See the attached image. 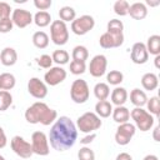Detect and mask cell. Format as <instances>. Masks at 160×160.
Instances as JSON below:
<instances>
[{"mask_svg":"<svg viewBox=\"0 0 160 160\" xmlns=\"http://www.w3.org/2000/svg\"><path fill=\"white\" fill-rule=\"evenodd\" d=\"M16 84V79L10 72H2L0 74V86L1 90H11Z\"/></svg>","mask_w":160,"mask_h":160,"instance_id":"obj_28","label":"cell"},{"mask_svg":"<svg viewBox=\"0 0 160 160\" xmlns=\"http://www.w3.org/2000/svg\"><path fill=\"white\" fill-rule=\"evenodd\" d=\"M94 95L95 98L100 100H106L110 96V88L106 82H98L94 86Z\"/></svg>","mask_w":160,"mask_h":160,"instance_id":"obj_25","label":"cell"},{"mask_svg":"<svg viewBox=\"0 0 160 160\" xmlns=\"http://www.w3.org/2000/svg\"><path fill=\"white\" fill-rule=\"evenodd\" d=\"M0 91H1V86H0Z\"/></svg>","mask_w":160,"mask_h":160,"instance_id":"obj_51","label":"cell"},{"mask_svg":"<svg viewBox=\"0 0 160 160\" xmlns=\"http://www.w3.org/2000/svg\"><path fill=\"white\" fill-rule=\"evenodd\" d=\"M141 85L145 90L152 91L159 86V78L154 72H146L141 78Z\"/></svg>","mask_w":160,"mask_h":160,"instance_id":"obj_21","label":"cell"},{"mask_svg":"<svg viewBox=\"0 0 160 160\" xmlns=\"http://www.w3.org/2000/svg\"><path fill=\"white\" fill-rule=\"evenodd\" d=\"M78 140L76 125L69 116H60L55 120L50 129L49 141L54 150L66 151L74 146Z\"/></svg>","mask_w":160,"mask_h":160,"instance_id":"obj_1","label":"cell"},{"mask_svg":"<svg viewBox=\"0 0 160 160\" xmlns=\"http://www.w3.org/2000/svg\"><path fill=\"white\" fill-rule=\"evenodd\" d=\"M128 15H130L134 20H142L148 15V8L144 2H134L129 6Z\"/></svg>","mask_w":160,"mask_h":160,"instance_id":"obj_18","label":"cell"},{"mask_svg":"<svg viewBox=\"0 0 160 160\" xmlns=\"http://www.w3.org/2000/svg\"><path fill=\"white\" fill-rule=\"evenodd\" d=\"M112 112V105L108 100H100L95 105V114L99 118H109Z\"/></svg>","mask_w":160,"mask_h":160,"instance_id":"obj_23","label":"cell"},{"mask_svg":"<svg viewBox=\"0 0 160 160\" xmlns=\"http://www.w3.org/2000/svg\"><path fill=\"white\" fill-rule=\"evenodd\" d=\"M59 18L61 21H64L65 24L68 21H74L76 19V11L74 10V8L71 6H62L60 10H59Z\"/></svg>","mask_w":160,"mask_h":160,"instance_id":"obj_29","label":"cell"},{"mask_svg":"<svg viewBox=\"0 0 160 160\" xmlns=\"http://www.w3.org/2000/svg\"><path fill=\"white\" fill-rule=\"evenodd\" d=\"M32 44L38 49H45L49 45V36L45 31H36L32 35Z\"/></svg>","mask_w":160,"mask_h":160,"instance_id":"obj_27","label":"cell"},{"mask_svg":"<svg viewBox=\"0 0 160 160\" xmlns=\"http://www.w3.org/2000/svg\"><path fill=\"white\" fill-rule=\"evenodd\" d=\"M12 21H11V18H8V19H1L0 20V32L2 34H6L9 31L12 30Z\"/></svg>","mask_w":160,"mask_h":160,"instance_id":"obj_40","label":"cell"},{"mask_svg":"<svg viewBox=\"0 0 160 160\" xmlns=\"http://www.w3.org/2000/svg\"><path fill=\"white\" fill-rule=\"evenodd\" d=\"M10 12H11V8L8 2L0 1V20L1 19H8L10 18Z\"/></svg>","mask_w":160,"mask_h":160,"instance_id":"obj_41","label":"cell"},{"mask_svg":"<svg viewBox=\"0 0 160 160\" xmlns=\"http://www.w3.org/2000/svg\"><path fill=\"white\" fill-rule=\"evenodd\" d=\"M99 44L104 49L119 48L124 44V34H111V32L106 31L100 36Z\"/></svg>","mask_w":160,"mask_h":160,"instance_id":"obj_14","label":"cell"},{"mask_svg":"<svg viewBox=\"0 0 160 160\" xmlns=\"http://www.w3.org/2000/svg\"><path fill=\"white\" fill-rule=\"evenodd\" d=\"M159 131H160V126H159V125H156V126L154 128V132H152V138H154V140H155V141H160Z\"/></svg>","mask_w":160,"mask_h":160,"instance_id":"obj_46","label":"cell"},{"mask_svg":"<svg viewBox=\"0 0 160 160\" xmlns=\"http://www.w3.org/2000/svg\"><path fill=\"white\" fill-rule=\"evenodd\" d=\"M130 4L126 0H118L114 2V12L119 16H125L128 15Z\"/></svg>","mask_w":160,"mask_h":160,"instance_id":"obj_36","label":"cell"},{"mask_svg":"<svg viewBox=\"0 0 160 160\" xmlns=\"http://www.w3.org/2000/svg\"><path fill=\"white\" fill-rule=\"evenodd\" d=\"M154 62H155V68H156V69H160V55H156V56H155Z\"/></svg>","mask_w":160,"mask_h":160,"instance_id":"obj_48","label":"cell"},{"mask_svg":"<svg viewBox=\"0 0 160 160\" xmlns=\"http://www.w3.org/2000/svg\"><path fill=\"white\" fill-rule=\"evenodd\" d=\"M18 61V52L14 48H4L0 52V62L5 66H12Z\"/></svg>","mask_w":160,"mask_h":160,"instance_id":"obj_17","label":"cell"},{"mask_svg":"<svg viewBox=\"0 0 160 160\" xmlns=\"http://www.w3.org/2000/svg\"><path fill=\"white\" fill-rule=\"evenodd\" d=\"M115 160H132V158H131V155L128 154V152H120V154L116 156Z\"/></svg>","mask_w":160,"mask_h":160,"instance_id":"obj_45","label":"cell"},{"mask_svg":"<svg viewBox=\"0 0 160 160\" xmlns=\"http://www.w3.org/2000/svg\"><path fill=\"white\" fill-rule=\"evenodd\" d=\"M112 119L115 122L118 124H124V122H128L129 119H130V111L126 106H116L115 109H112Z\"/></svg>","mask_w":160,"mask_h":160,"instance_id":"obj_22","label":"cell"},{"mask_svg":"<svg viewBox=\"0 0 160 160\" xmlns=\"http://www.w3.org/2000/svg\"><path fill=\"white\" fill-rule=\"evenodd\" d=\"M146 4H148V5H150V6H156V5H159V4H160V1H150V0H148V1H146Z\"/></svg>","mask_w":160,"mask_h":160,"instance_id":"obj_49","label":"cell"},{"mask_svg":"<svg viewBox=\"0 0 160 160\" xmlns=\"http://www.w3.org/2000/svg\"><path fill=\"white\" fill-rule=\"evenodd\" d=\"M71 56H72V60H76V61H86L88 58H89V51L88 49L84 46V45H76L74 49H72V52H71Z\"/></svg>","mask_w":160,"mask_h":160,"instance_id":"obj_30","label":"cell"},{"mask_svg":"<svg viewBox=\"0 0 160 160\" xmlns=\"http://www.w3.org/2000/svg\"><path fill=\"white\" fill-rule=\"evenodd\" d=\"M0 160H5V158H4L2 155H0Z\"/></svg>","mask_w":160,"mask_h":160,"instance_id":"obj_50","label":"cell"},{"mask_svg":"<svg viewBox=\"0 0 160 160\" xmlns=\"http://www.w3.org/2000/svg\"><path fill=\"white\" fill-rule=\"evenodd\" d=\"M106 31L111 34H122L124 31V24L119 19H111L106 25Z\"/></svg>","mask_w":160,"mask_h":160,"instance_id":"obj_33","label":"cell"},{"mask_svg":"<svg viewBox=\"0 0 160 160\" xmlns=\"http://www.w3.org/2000/svg\"><path fill=\"white\" fill-rule=\"evenodd\" d=\"M146 108H148V112H150L152 116H159L160 115V101H159V96H151L150 99H148L146 101Z\"/></svg>","mask_w":160,"mask_h":160,"instance_id":"obj_31","label":"cell"},{"mask_svg":"<svg viewBox=\"0 0 160 160\" xmlns=\"http://www.w3.org/2000/svg\"><path fill=\"white\" fill-rule=\"evenodd\" d=\"M8 144V139H6V135H5V131L4 129L0 126V149L5 148Z\"/></svg>","mask_w":160,"mask_h":160,"instance_id":"obj_44","label":"cell"},{"mask_svg":"<svg viewBox=\"0 0 160 160\" xmlns=\"http://www.w3.org/2000/svg\"><path fill=\"white\" fill-rule=\"evenodd\" d=\"M128 98H129V94H128L126 89L125 88H121V86H116L111 91V94H110L111 102L115 106H122L128 101Z\"/></svg>","mask_w":160,"mask_h":160,"instance_id":"obj_19","label":"cell"},{"mask_svg":"<svg viewBox=\"0 0 160 160\" xmlns=\"http://www.w3.org/2000/svg\"><path fill=\"white\" fill-rule=\"evenodd\" d=\"M10 145H11V149L12 151L22 158V159H29L34 152H32V149H31V144L29 141H26L22 136L20 135H15L12 136V139L10 140Z\"/></svg>","mask_w":160,"mask_h":160,"instance_id":"obj_10","label":"cell"},{"mask_svg":"<svg viewBox=\"0 0 160 160\" xmlns=\"http://www.w3.org/2000/svg\"><path fill=\"white\" fill-rule=\"evenodd\" d=\"M142 160H159V158H158L156 155H154V154H149V155H146Z\"/></svg>","mask_w":160,"mask_h":160,"instance_id":"obj_47","label":"cell"},{"mask_svg":"<svg viewBox=\"0 0 160 160\" xmlns=\"http://www.w3.org/2000/svg\"><path fill=\"white\" fill-rule=\"evenodd\" d=\"M51 4H52L51 0H34L35 8L39 9L40 11H46L51 6Z\"/></svg>","mask_w":160,"mask_h":160,"instance_id":"obj_42","label":"cell"},{"mask_svg":"<svg viewBox=\"0 0 160 160\" xmlns=\"http://www.w3.org/2000/svg\"><path fill=\"white\" fill-rule=\"evenodd\" d=\"M136 132V128L134 124L131 122H124V124H119L118 129H116V132H115V141L116 144L121 145V146H125L128 145L132 136L135 135Z\"/></svg>","mask_w":160,"mask_h":160,"instance_id":"obj_8","label":"cell"},{"mask_svg":"<svg viewBox=\"0 0 160 160\" xmlns=\"http://www.w3.org/2000/svg\"><path fill=\"white\" fill-rule=\"evenodd\" d=\"M95 138H96V134H95V132H91V134H89V135L84 136V138H82V139L80 140V142H81L82 145H88V144L92 142Z\"/></svg>","mask_w":160,"mask_h":160,"instance_id":"obj_43","label":"cell"},{"mask_svg":"<svg viewBox=\"0 0 160 160\" xmlns=\"http://www.w3.org/2000/svg\"><path fill=\"white\" fill-rule=\"evenodd\" d=\"M11 104H12V95L6 90H1L0 91V111L8 110Z\"/></svg>","mask_w":160,"mask_h":160,"instance_id":"obj_35","label":"cell"},{"mask_svg":"<svg viewBox=\"0 0 160 160\" xmlns=\"http://www.w3.org/2000/svg\"><path fill=\"white\" fill-rule=\"evenodd\" d=\"M106 80H108V85L110 84V85H115V86H118L119 84L122 82V80H124V75H122V72L119 71V70H111V71L108 72V75H106Z\"/></svg>","mask_w":160,"mask_h":160,"instance_id":"obj_34","label":"cell"},{"mask_svg":"<svg viewBox=\"0 0 160 160\" xmlns=\"http://www.w3.org/2000/svg\"><path fill=\"white\" fill-rule=\"evenodd\" d=\"M11 21L15 26L24 29L32 22V15L30 11L25 9H15L12 10V14H11Z\"/></svg>","mask_w":160,"mask_h":160,"instance_id":"obj_15","label":"cell"},{"mask_svg":"<svg viewBox=\"0 0 160 160\" xmlns=\"http://www.w3.org/2000/svg\"><path fill=\"white\" fill-rule=\"evenodd\" d=\"M95 26V20L91 15H81L71 22V31L75 35H85Z\"/></svg>","mask_w":160,"mask_h":160,"instance_id":"obj_9","label":"cell"},{"mask_svg":"<svg viewBox=\"0 0 160 160\" xmlns=\"http://www.w3.org/2000/svg\"><path fill=\"white\" fill-rule=\"evenodd\" d=\"M130 118L134 120L135 128H138L140 131H144V132L149 131L152 128L155 121V118L142 108H134L130 111Z\"/></svg>","mask_w":160,"mask_h":160,"instance_id":"obj_4","label":"cell"},{"mask_svg":"<svg viewBox=\"0 0 160 160\" xmlns=\"http://www.w3.org/2000/svg\"><path fill=\"white\" fill-rule=\"evenodd\" d=\"M78 159L79 160H95V152L90 148L82 146L78 151Z\"/></svg>","mask_w":160,"mask_h":160,"instance_id":"obj_38","label":"cell"},{"mask_svg":"<svg viewBox=\"0 0 160 160\" xmlns=\"http://www.w3.org/2000/svg\"><path fill=\"white\" fill-rule=\"evenodd\" d=\"M28 91L35 99H44L48 95V85L39 78H31L28 81Z\"/></svg>","mask_w":160,"mask_h":160,"instance_id":"obj_13","label":"cell"},{"mask_svg":"<svg viewBox=\"0 0 160 160\" xmlns=\"http://www.w3.org/2000/svg\"><path fill=\"white\" fill-rule=\"evenodd\" d=\"M86 71V64L84 61H76L72 60L70 62V72L74 75H81Z\"/></svg>","mask_w":160,"mask_h":160,"instance_id":"obj_37","label":"cell"},{"mask_svg":"<svg viewBox=\"0 0 160 160\" xmlns=\"http://www.w3.org/2000/svg\"><path fill=\"white\" fill-rule=\"evenodd\" d=\"M101 125H102V121L100 120V118L95 112H91V111L84 112L76 120V129L86 134L95 132L98 129L101 128Z\"/></svg>","mask_w":160,"mask_h":160,"instance_id":"obj_3","label":"cell"},{"mask_svg":"<svg viewBox=\"0 0 160 160\" xmlns=\"http://www.w3.org/2000/svg\"><path fill=\"white\" fill-rule=\"evenodd\" d=\"M50 36L55 45H65L69 40V30L64 21L54 20L50 25Z\"/></svg>","mask_w":160,"mask_h":160,"instance_id":"obj_6","label":"cell"},{"mask_svg":"<svg viewBox=\"0 0 160 160\" xmlns=\"http://www.w3.org/2000/svg\"><path fill=\"white\" fill-rule=\"evenodd\" d=\"M36 64L42 69H50V68H52V59L50 55L44 54L36 59Z\"/></svg>","mask_w":160,"mask_h":160,"instance_id":"obj_39","label":"cell"},{"mask_svg":"<svg viewBox=\"0 0 160 160\" xmlns=\"http://www.w3.org/2000/svg\"><path fill=\"white\" fill-rule=\"evenodd\" d=\"M106 68H108V59L102 54H98L90 60L89 71L90 75L94 78H101L106 72Z\"/></svg>","mask_w":160,"mask_h":160,"instance_id":"obj_11","label":"cell"},{"mask_svg":"<svg viewBox=\"0 0 160 160\" xmlns=\"http://www.w3.org/2000/svg\"><path fill=\"white\" fill-rule=\"evenodd\" d=\"M146 50L151 55H160V36L159 35H151L148 39V42L145 44Z\"/></svg>","mask_w":160,"mask_h":160,"instance_id":"obj_24","label":"cell"},{"mask_svg":"<svg viewBox=\"0 0 160 160\" xmlns=\"http://www.w3.org/2000/svg\"><path fill=\"white\" fill-rule=\"evenodd\" d=\"M66 70L62 69L61 66H52L50 68L45 75H44V82L50 86H56L61 84L66 79Z\"/></svg>","mask_w":160,"mask_h":160,"instance_id":"obj_12","label":"cell"},{"mask_svg":"<svg viewBox=\"0 0 160 160\" xmlns=\"http://www.w3.org/2000/svg\"><path fill=\"white\" fill-rule=\"evenodd\" d=\"M130 58H131V61L134 64H138V65H142L145 64L148 60H149V52L146 50V46L144 42L139 41V42H135L131 48V52H130Z\"/></svg>","mask_w":160,"mask_h":160,"instance_id":"obj_16","label":"cell"},{"mask_svg":"<svg viewBox=\"0 0 160 160\" xmlns=\"http://www.w3.org/2000/svg\"><path fill=\"white\" fill-rule=\"evenodd\" d=\"M58 119L56 110L51 109L42 101H36L25 111V120L29 124H42L45 126L55 122Z\"/></svg>","mask_w":160,"mask_h":160,"instance_id":"obj_2","label":"cell"},{"mask_svg":"<svg viewBox=\"0 0 160 160\" xmlns=\"http://www.w3.org/2000/svg\"><path fill=\"white\" fill-rule=\"evenodd\" d=\"M130 101L132 105H135V108H142L144 105H146V101H148L146 92L138 88L132 89L130 92Z\"/></svg>","mask_w":160,"mask_h":160,"instance_id":"obj_20","label":"cell"},{"mask_svg":"<svg viewBox=\"0 0 160 160\" xmlns=\"http://www.w3.org/2000/svg\"><path fill=\"white\" fill-rule=\"evenodd\" d=\"M89 85L82 79H76L70 86V98L75 104H84L89 100Z\"/></svg>","mask_w":160,"mask_h":160,"instance_id":"obj_5","label":"cell"},{"mask_svg":"<svg viewBox=\"0 0 160 160\" xmlns=\"http://www.w3.org/2000/svg\"><path fill=\"white\" fill-rule=\"evenodd\" d=\"M32 21L35 22L36 26L45 28V26L50 25V22H51V15L48 11H38L32 16Z\"/></svg>","mask_w":160,"mask_h":160,"instance_id":"obj_26","label":"cell"},{"mask_svg":"<svg viewBox=\"0 0 160 160\" xmlns=\"http://www.w3.org/2000/svg\"><path fill=\"white\" fill-rule=\"evenodd\" d=\"M51 59H52V61L56 62L58 65H65V64L69 62L70 55H69V52H68L66 50H61V49H59V50H55V51L52 52Z\"/></svg>","mask_w":160,"mask_h":160,"instance_id":"obj_32","label":"cell"},{"mask_svg":"<svg viewBox=\"0 0 160 160\" xmlns=\"http://www.w3.org/2000/svg\"><path fill=\"white\" fill-rule=\"evenodd\" d=\"M31 149L32 152L40 156H46L50 152L49 139L42 131H34L31 135Z\"/></svg>","mask_w":160,"mask_h":160,"instance_id":"obj_7","label":"cell"}]
</instances>
